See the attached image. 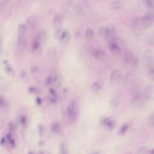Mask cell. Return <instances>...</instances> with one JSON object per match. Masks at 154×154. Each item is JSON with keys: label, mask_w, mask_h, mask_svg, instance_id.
Listing matches in <instances>:
<instances>
[{"label": "cell", "mask_w": 154, "mask_h": 154, "mask_svg": "<svg viewBox=\"0 0 154 154\" xmlns=\"http://www.w3.org/2000/svg\"><path fill=\"white\" fill-rule=\"evenodd\" d=\"M39 154H43V153H40Z\"/></svg>", "instance_id": "74e56055"}, {"label": "cell", "mask_w": 154, "mask_h": 154, "mask_svg": "<svg viewBox=\"0 0 154 154\" xmlns=\"http://www.w3.org/2000/svg\"><path fill=\"white\" fill-rule=\"evenodd\" d=\"M120 103V100L117 97L112 98L110 101V106L112 108H115L119 106Z\"/></svg>", "instance_id": "7402d4cb"}, {"label": "cell", "mask_w": 154, "mask_h": 154, "mask_svg": "<svg viewBox=\"0 0 154 154\" xmlns=\"http://www.w3.org/2000/svg\"><path fill=\"white\" fill-rule=\"evenodd\" d=\"M98 33H99V35L100 37H102V38H106V39H109V38H110L109 33L108 32L106 26H103L100 27L98 30Z\"/></svg>", "instance_id": "5bb4252c"}, {"label": "cell", "mask_w": 154, "mask_h": 154, "mask_svg": "<svg viewBox=\"0 0 154 154\" xmlns=\"http://www.w3.org/2000/svg\"><path fill=\"white\" fill-rule=\"evenodd\" d=\"M5 105V100L4 99L0 96V108H2V107H4Z\"/></svg>", "instance_id": "836d02e7"}, {"label": "cell", "mask_w": 154, "mask_h": 154, "mask_svg": "<svg viewBox=\"0 0 154 154\" xmlns=\"http://www.w3.org/2000/svg\"><path fill=\"white\" fill-rule=\"evenodd\" d=\"M61 154H66L67 150H66V146L64 143H62L61 144Z\"/></svg>", "instance_id": "1f68e13d"}, {"label": "cell", "mask_w": 154, "mask_h": 154, "mask_svg": "<svg viewBox=\"0 0 154 154\" xmlns=\"http://www.w3.org/2000/svg\"><path fill=\"white\" fill-rule=\"evenodd\" d=\"M144 97L148 100H154V85H148L144 90Z\"/></svg>", "instance_id": "5b68a950"}, {"label": "cell", "mask_w": 154, "mask_h": 154, "mask_svg": "<svg viewBox=\"0 0 154 154\" xmlns=\"http://www.w3.org/2000/svg\"><path fill=\"white\" fill-rule=\"evenodd\" d=\"M29 154H33V153H31V152H30Z\"/></svg>", "instance_id": "8d00e7d4"}, {"label": "cell", "mask_w": 154, "mask_h": 154, "mask_svg": "<svg viewBox=\"0 0 154 154\" xmlns=\"http://www.w3.org/2000/svg\"><path fill=\"white\" fill-rule=\"evenodd\" d=\"M108 46V48H109L110 52L112 54H114L115 55H117L120 54L121 48H120L119 45L113 39L109 40Z\"/></svg>", "instance_id": "277c9868"}, {"label": "cell", "mask_w": 154, "mask_h": 154, "mask_svg": "<svg viewBox=\"0 0 154 154\" xmlns=\"http://www.w3.org/2000/svg\"><path fill=\"white\" fill-rule=\"evenodd\" d=\"M39 71V68L37 66H32L31 68V72L32 73H37Z\"/></svg>", "instance_id": "d6a6232c"}, {"label": "cell", "mask_w": 154, "mask_h": 154, "mask_svg": "<svg viewBox=\"0 0 154 154\" xmlns=\"http://www.w3.org/2000/svg\"><path fill=\"white\" fill-rule=\"evenodd\" d=\"M28 45V39L25 35H19L17 38V45L20 49L25 48Z\"/></svg>", "instance_id": "9c48e42d"}, {"label": "cell", "mask_w": 154, "mask_h": 154, "mask_svg": "<svg viewBox=\"0 0 154 154\" xmlns=\"http://www.w3.org/2000/svg\"><path fill=\"white\" fill-rule=\"evenodd\" d=\"M140 23L144 27L150 26L154 23V13L150 12L144 14L140 19Z\"/></svg>", "instance_id": "7a4b0ae2"}, {"label": "cell", "mask_w": 154, "mask_h": 154, "mask_svg": "<svg viewBox=\"0 0 154 154\" xmlns=\"http://www.w3.org/2000/svg\"><path fill=\"white\" fill-rule=\"evenodd\" d=\"M28 26L26 23H20L17 27V31L19 33V35H25L26 32L27 31Z\"/></svg>", "instance_id": "d6986e66"}, {"label": "cell", "mask_w": 154, "mask_h": 154, "mask_svg": "<svg viewBox=\"0 0 154 154\" xmlns=\"http://www.w3.org/2000/svg\"><path fill=\"white\" fill-rule=\"evenodd\" d=\"M63 31V29H62L61 28H57V29H56V31H55V37H56L57 39L59 38V37H60V35L61 34Z\"/></svg>", "instance_id": "f1b7e54d"}, {"label": "cell", "mask_w": 154, "mask_h": 154, "mask_svg": "<svg viewBox=\"0 0 154 154\" xmlns=\"http://www.w3.org/2000/svg\"><path fill=\"white\" fill-rule=\"evenodd\" d=\"M5 2L4 1H0V12L2 11L5 7Z\"/></svg>", "instance_id": "e575fe53"}, {"label": "cell", "mask_w": 154, "mask_h": 154, "mask_svg": "<svg viewBox=\"0 0 154 154\" xmlns=\"http://www.w3.org/2000/svg\"><path fill=\"white\" fill-rule=\"evenodd\" d=\"M49 99L51 102H55L57 100V95L54 90H51L49 92Z\"/></svg>", "instance_id": "d4e9b609"}, {"label": "cell", "mask_w": 154, "mask_h": 154, "mask_svg": "<svg viewBox=\"0 0 154 154\" xmlns=\"http://www.w3.org/2000/svg\"><path fill=\"white\" fill-rule=\"evenodd\" d=\"M46 35L45 32L42 31L38 32L36 34V35L34 38L39 41L40 43H42L43 44V43H45V42L46 40Z\"/></svg>", "instance_id": "ac0fdd59"}, {"label": "cell", "mask_w": 154, "mask_h": 154, "mask_svg": "<svg viewBox=\"0 0 154 154\" xmlns=\"http://www.w3.org/2000/svg\"><path fill=\"white\" fill-rule=\"evenodd\" d=\"M29 91L32 94H36L38 93V89L37 87L35 86H31L29 88Z\"/></svg>", "instance_id": "f546056e"}, {"label": "cell", "mask_w": 154, "mask_h": 154, "mask_svg": "<svg viewBox=\"0 0 154 154\" xmlns=\"http://www.w3.org/2000/svg\"><path fill=\"white\" fill-rule=\"evenodd\" d=\"M93 56L97 60H102L105 57V52L100 48H98L94 51Z\"/></svg>", "instance_id": "9a60e30c"}, {"label": "cell", "mask_w": 154, "mask_h": 154, "mask_svg": "<svg viewBox=\"0 0 154 154\" xmlns=\"http://www.w3.org/2000/svg\"><path fill=\"white\" fill-rule=\"evenodd\" d=\"M101 84L100 83V82L99 81H96L94 83H93V84L91 86V89L92 90V91L93 92H97L99 91L100 90V89L101 88Z\"/></svg>", "instance_id": "44dd1931"}, {"label": "cell", "mask_w": 154, "mask_h": 154, "mask_svg": "<svg viewBox=\"0 0 154 154\" xmlns=\"http://www.w3.org/2000/svg\"><path fill=\"white\" fill-rule=\"evenodd\" d=\"M144 97L141 93H137L132 99V105L135 108H141L144 105Z\"/></svg>", "instance_id": "3957f363"}, {"label": "cell", "mask_w": 154, "mask_h": 154, "mask_svg": "<svg viewBox=\"0 0 154 154\" xmlns=\"http://www.w3.org/2000/svg\"><path fill=\"white\" fill-rule=\"evenodd\" d=\"M145 6L149 8H154V0H147L143 1Z\"/></svg>", "instance_id": "cb8c5ba5"}, {"label": "cell", "mask_w": 154, "mask_h": 154, "mask_svg": "<svg viewBox=\"0 0 154 154\" xmlns=\"http://www.w3.org/2000/svg\"><path fill=\"white\" fill-rule=\"evenodd\" d=\"M5 69L7 73H9L10 75H13V74H14L13 69L12 67H11L10 66L9 64H7V65H6V66H5Z\"/></svg>", "instance_id": "83f0119b"}, {"label": "cell", "mask_w": 154, "mask_h": 154, "mask_svg": "<svg viewBox=\"0 0 154 154\" xmlns=\"http://www.w3.org/2000/svg\"><path fill=\"white\" fill-rule=\"evenodd\" d=\"M63 23V17L61 14L57 13L55 14L53 17L52 20V23L54 26H55L57 28H61V26L62 25Z\"/></svg>", "instance_id": "ba28073f"}, {"label": "cell", "mask_w": 154, "mask_h": 154, "mask_svg": "<svg viewBox=\"0 0 154 154\" xmlns=\"http://www.w3.org/2000/svg\"><path fill=\"white\" fill-rule=\"evenodd\" d=\"M51 129L54 132H58L60 129V124L58 122H55L51 125Z\"/></svg>", "instance_id": "603a6c76"}, {"label": "cell", "mask_w": 154, "mask_h": 154, "mask_svg": "<svg viewBox=\"0 0 154 154\" xmlns=\"http://www.w3.org/2000/svg\"><path fill=\"white\" fill-rule=\"evenodd\" d=\"M125 61L126 63H129V64H133V63H135V58H134V55L131 54H126L125 55Z\"/></svg>", "instance_id": "ffe728a7"}, {"label": "cell", "mask_w": 154, "mask_h": 154, "mask_svg": "<svg viewBox=\"0 0 154 154\" xmlns=\"http://www.w3.org/2000/svg\"><path fill=\"white\" fill-rule=\"evenodd\" d=\"M42 43L34 38L31 44V51L33 53H38L42 50Z\"/></svg>", "instance_id": "7c38bea8"}, {"label": "cell", "mask_w": 154, "mask_h": 154, "mask_svg": "<svg viewBox=\"0 0 154 154\" xmlns=\"http://www.w3.org/2000/svg\"><path fill=\"white\" fill-rule=\"evenodd\" d=\"M143 57L144 61L147 64V65H149L154 62V52L152 50L148 49L145 51L143 53Z\"/></svg>", "instance_id": "52a82bcc"}, {"label": "cell", "mask_w": 154, "mask_h": 154, "mask_svg": "<svg viewBox=\"0 0 154 154\" xmlns=\"http://www.w3.org/2000/svg\"><path fill=\"white\" fill-rule=\"evenodd\" d=\"M124 6V4L121 1H113L109 4V7L111 10H119L122 9Z\"/></svg>", "instance_id": "8fae6325"}, {"label": "cell", "mask_w": 154, "mask_h": 154, "mask_svg": "<svg viewBox=\"0 0 154 154\" xmlns=\"http://www.w3.org/2000/svg\"><path fill=\"white\" fill-rule=\"evenodd\" d=\"M150 154H154V149H152L150 151Z\"/></svg>", "instance_id": "d590c367"}, {"label": "cell", "mask_w": 154, "mask_h": 154, "mask_svg": "<svg viewBox=\"0 0 154 154\" xmlns=\"http://www.w3.org/2000/svg\"><path fill=\"white\" fill-rule=\"evenodd\" d=\"M70 38V32L67 30H63L59 37V40L63 43H67Z\"/></svg>", "instance_id": "4fadbf2b"}, {"label": "cell", "mask_w": 154, "mask_h": 154, "mask_svg": "<svg viewBox=\"0 0 154 154\" xmlns=\"http://www.w3.org/2000/svg\"><path fill=\"white\" fill-rule=\"evenodd\" d=\"M121 76L120 72L117 69H114L111 71L109 78L111 81H117Z\"/></svg>", "instance_id": "e0dca14e"}, {"label": "cell", "mask_w": 154, "mask_h": 154, "mask_svg": "<svg viewBox=\"0 0 154 154\" xmlns=\"http://www.w3.org/2000/svg\"><path fill=\"white\" fill-rule=\"evenodd\" d=\"M102 124L108 130H111L114 128L116 126V122L115 120L111 117H107L103 120Z\"/></svg>", "instance_id": "30bf717a"}, {"label": "cell", "mask_w": 154, "mask_h": 154, "mask_svg": "<svg viewBox=\"0 0 154 154\" xmlns=\"http://www.w3.org/2000/svg\"><path fill=\"white\" fill-rule=\"evenodd\" d=\"M66 112L67 117L69 122H73L76 120L78 114V106L76 100H72L69 103L67 106Z\"/></svg>", "instance_id": "6da1fadb"}, {"label": "cell", "mask_w": 154, "mask_h": 154, "mask_svg": "<svg viewBox=\"0 0 154 154\" xmlns=\"http://www.w3.org/2000/svg\"><path fill=\"white\" fill-rule=\"evenodd\" d=\"M19 122H20V124H22V125H24L26 123V119L25 116H20L19 117Z\"/></svg>", "instance_id": "4dcf8cb0"}, {"label": "cell", "mask_w": 154, "mask_h": 154, "mask_svg": "<svg viewBox=\"0 0 154 154\" xmlns=\"http://www.w3.org/2000/svg\"><path fill=\"white\" fill-rule=\"evenodd\" d=\"M26 24L28 28H30L31 29H32V30L35 29L38 25V20L37 17L34 15L30 16L27 19Z\"/></svg>", "instance_id": "8992f818"}, {"label": "cell", "mask_w": 154, "mask_h": 154, "mask_svg": "<svg viewBox=\"0 0 154 154\" xmlns=\"http://www.w3.org/2000/svg\"><path fill=\"white\" fill-rule=\"evenodd\" d=\"M148 123L151 126L154 128V112L151 114L148 117Z\"/></svg>", "instance_id": "4316f807"}, {"label": "cell", "mask_w": 154, "mask_h": 154, "mask_svg": "<svg viewBox=\"0 0 154 154\" xmlns=\"http://www.w3.org/2000/svg\"><path fill=\"white\" fill-rule=\"evenodd\" d=\"M128 129V125L127 124H124L121 126V128L119 129V134L123 135L126 132Z\"/></svg>", "instance_id": "484cf974"}, {"label": "cell", "mask_w": 154, "mask_h": 154, "mask_svg": "<svg viewBox=\"0 0 154 154\" xmlns=\"http://www.w3.org/2000/svg\"><path fill=\"white\" fill-rule=\"evenodd\" d=\"M94 36V31L91 27H88L84 34V37L86 40H91L93 39V38Z\"/></svg>", "instance_id": "2e32d148"}]
</instances>
